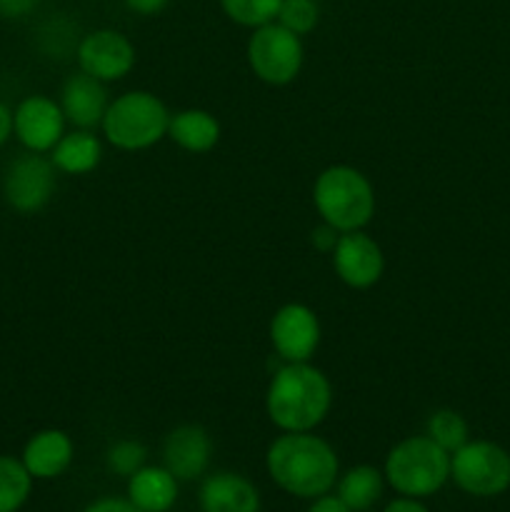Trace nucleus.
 I'll return each mask as SVG.
<instances>
[{
  "mask_svg": "<svg viewBox=\"0 0 510 512\" xmlns=\"http://www.w3.org/2000/svg\"><path fill=\"white\" fill-rule=\"evenodd\" d=\"M265 470L283 493L300 500H315L335 488L340 460L333 445L313 430L283 433L268 445Z\"/></svg>",
  "mask_w": 510,
  "mask_h": 512,
  "instance_id": "f257e3e1",
  "label": "nucleus"
},
{
  "mask_svg": "<svg viewBox=\"0 0 510 512\" xmlns=\"http://www.w3.org/2000/svg\"><path fill=\"white\" fill-rule=\"evenodd\" d=\"M333 408V385L328 375L308 363H285L270 378L265 413L283 433H310Z\"/></svg>",
  "mask_w": 510,
  "mask_h": 512,
  "instance_id": "f03ea898",
  "label": "nucleus"
},
{
  "mask_svg": "<svg viewBox=\"0 0 510 512\" xmlns=\"http://www.w3.org/2000/svg\"><path fill=\"white\" fill-rule=\"evenodd\" d=\"M313 205L338 233L363 230L375 215L373 183L353 165H330L315 178Z\"/></svg>",
  "mask_w": 510,
  "mask_h": 512,
  "instance_id": "7ed1b4c3",
  "label": "nucleus"
},
{
  "mask_svg": "<svg viewBox=\"0 0 510 512\" xmlns=\"http://www.w3.org/2000/svg\"><path fill=\"white\" fill-rule=\"evenodd\" d=\"M383 475L398 495L425 500L440 493L450 480V453L428 435H413L390 448Z\"/></svg>",
  "mask_w": 510,
  "mask_h": 512,
  "instance_id": "20e7f679",
  "label": "nucleus"
},
{
  "mask_svg": "<svg viewBox=\"0 0 510 512\" xmlns=\"http://www.w3.org/2000/svg\"><path fill=\"white\" fill-rule=\"evenodd\" d=\"M170 113L150 90H128L108 105L103 115L105 140L118 150H148L168 138Z\"/></svg>",
  "mask_w": 510,
  "mask_h": 512,
  "instance_id": "39448f33",
  "label": "nucleus"
},
{
  "mask_svg": "<svg viewBox=\"0 0 510 512\" xmlns=\"http://www.w3.org/2000/svg\"><path fill=\"white\" fill-rule=\"evenodd\" d=\"M450 480L473 498H498L510 488V453L493 440H468L450 455Z\"/></svg>",
  "mask_w": 510,
  "mask_h": 512,
  "instance_id": "423d86ee",
  "label": "nucleus"
},
{
  "mask_svg": "<svg viewBox=\"0 0 510 512\" xmlns=\"http://www.w3.org/2000/svg\"><path fill=\"white\" fill-rule=\"evenodd\" d=\"M245 58H248L255 78L280 88V85L293 83L300 75L305 48L300 35H295L293 30L283 28L278 20H273V23L260 25V28L253 30L248 48H245Z\"/></svg>",
  "mask_w": 510,
  "mask_h": 512,
  "instance_id": "0eeeda50",
  "label": "nucleus"
},
{
  "mask_svg": "<svg viewBox=\"0 0 510 512\" xmlns=\"http://www.w3.org/2000/svg\"><path fill=\"white\" fill-rule=\"evenodd\" d=\"M55 165L40 153L20 155L3 178V195L13 210L23 215L40 213L55 193Z\"/></svg>",
  "mask_w": 510,
  "mask_h": 512,
  "instance_id": "6e6552de",
  "label": "nucleus"
},
{
  "mask_svg": "<svg viewBox=\"0 0 510 512\" xmlns=\"http://www.w3.org/2000/svg\"><path fill=\"white\" fill-rule=\"evenodd\" d=\"M270 345L285 363H308L320 345V320L303 303H285L270 320Z\"/></svg>",
  "mask_w": 510,
  "mask_h": 512,
  "instance_id": "1a4fd4ad",
  "label": "nucleus"
},
{
  "mask_svg": "<svg viewBox=\"0 0 510 512\" xmlns=\"http://www.w3.org/2000/svg\"><path fill=\"white\" fill-rule=\"evenodd\" d=\"M78 68L103 83L123 80L135 68V45L118 30H93L75 50Z\"/></svg>",
  "mask_w": 510,
  "mask_h": 512,
  "instance_id": "9d476101",
  "label": "nucleus"
},
{
  "mask_svg": "<svg viewBox=\"0 0 510 512\" xmlns=\"http://www.w3.org/2000/svg\"><path fill=\"white\" fill-rule=\"evenodd\" d=\"M330 258H333L335 275L353 290H368L383 278V248L363 230L340 233Z\"/></svg>",
  "mask_w": 510,
  "mask_h": 512,
  "instance_id": "9b49d317",
  "label": "nucleus"
},
{
  "mask_svg": "<svg viewBox=\"0 0 510 512\" xmlns=\"http://www.w3.org/2000/svg\"><path fill=\"white\" fill-rule=\"evenodd\" d=\"M65 113L48 95H28L13 110V135L30 153H50L65 135Z\"/></svg>",
  "mask_w": 510,
  "mask_h": 512,
  "instance_id": "f8f14e48",
  "label": "nucleus"
},
{
  "mask_svg": "<svg viewBox=\"0 0 510 512\" xmlns=\"http://www.w3.org/2000/svg\"><path fill=\"white\" fill-rule=\"evenodd\" d=\"M210 458H213V440L203 425L183 423L165 435L163 465L178 478V483H193L203 478Z\"/></svg>",
  "mask_w": 510,
  "mask_h": 512,
  "instance_id": "ddd939ff",
  "label": "nucleus"
},
{
  "mask_svg": "<svg viewBox=\"0 0 510 512\" xmlns=\"http://www.w3.org/2000/svg\"><path fill=\"white\" fill-rule=\"evenodd\" d=\"M60 108H63L65 120L73 128L93 130L95 125L103 123V115L108 110V90H105L103 80L93 78L88 73L70 75L60 90Z\"/></svg>",
  "mask_w": 510,
  "mask_h": 512,
  "instance_id": "4468645a",
  "label": "nucleus"
},
{
  "mask_svg": "<svg viewBox=\"0 0 510 512\" xmlns=\"http://www.w3.org/2000/svg\"><path fill=\"white\" fill-rule=\"evenodd\" d=\"M73 458V438L58 428H45L30 435V440L23 448V455H20V460L28 468V473L33 475V480L60 478L73 465Z\"/></svg>",
  "mask_w": 510,
  "mask_h": 512,
  "instance_id": "2eb2a0df",
  "label": "nucleus"
},
{
  "mask_svg": "<svg viewBox=\"0 0 510 512\" xmlns=\"http://www.w3.org/2000/svg\"><path fill=\"white\" fill-rule=\"evenodd\" d=\"M198 503L203 512H260V493L245 475L220 470L203 478Z\"/></svg>",
  "mask_w": 510,
  "mask_h": 512,
  "instance_id": "dca6fc26",
  "label": "nucleus"
},
{
  "mask_svg": "<svg viewBox=\"0 0 510 512\" xmlns=\"http://www.w3.org/2000/svg\"><path fill=\"white\" fill-rule=\"evenodd\" d=\"M178 478L165 465H143L128 478L125 498L143 512H168L178 500Z\"/></svg>",
  "mask_w": 510,
  "mask_h": 512,
  "instance_id": "f3484780",
  "label": "nucleus"
},
{
  "mask_svg": "<svg viewBox=\"0 0 510 512\" xmlns=\"http://www.w3.org/2000/svg\"><path fill=\"white\" fill-rule=\"evenodd\" d=\"M103 160V143L93 130H70L50 150V163L58 173L65 175H88Z\"/></svg>",
  "mask_w": 510,
  "mask_h": 512,
  "instance_id": "a211bd4d",
  "label": "nucleus"
},
{
  "mask_svg": "<svg viewBox=\"0 0 510 512\" xmlns=\"http://www.w3.org/2000/svg\"><path fill=\"white\" fill-rule=\"evenodd\" d=\"M168 138L178 148L188 150L193 155L208 153V150H213L218 145L220 123L213 113H208L203 108L180 110V113L170 115Z\"/></svg>",
  "mask_w": 510,
  "mask_h": 512,
  "instance_id": "6ab92c4d",
  "label": "nucleus"
},
{
  "mask_svg": "<svg viewBox=\"0 0 510 512\" xmlns=\"http://www.w3.org/2000/svg\"><path fill=\"white\" fill-rule=\"evenodd\" d=\"M385 475L383 470H378L375 465H353V468L345 470L343 475H338V483H335V495L343 500L353 512H368L383 498L385 490Z\"/></svg>",
  "mask_w": 510,
  "mask_h": 512,
  "instance_id": "aec40b11",
  "label": "nucleus"
},
{
  "mask_svg": "<svg viewBox=\"0 0 510 512\" xmlns=\"http://www.w3.org/2000/svg\"><path fill=\"white\" fill-rule=\"evenodd\" d=\"M33 493V475L23 460L0 455V512H18Z\"/></svg>",
  "mask_w": 510,
  "mask_h": 512,
  "instance_id": "412c9836",
  "label": "nucleus"
},
{
  "mask_svg": "<svg viewBox=\"0 0 510 512\" xmlns=\"http://www.w3.org/2000/svg\"><path fill=\"white\" fill-rule=\"evenodd\" d=\"M425 435L453 455L455 450L463 448L470 440V428L458 410L440 408L435 410L428 418V423H425Z\"/></svg>",
  "mask_w": 510,
  "mask_h": 512,
  "instance_id": "4be33fe9",
  "label": "nucleus"
},
{
  "mask_svg": "<svg viewBox=\"0 0 510 512\" xmlns=\"http://www.w3.org/2000/svg\"><path fill=\"white\" fill-rule=\"evenodd\" d=\"M280 3L283 0H220V8L233 23L255 30L278 20Z\"/></svg>",
  "mask_w": 510,
  "mask_h": 512,
  "instance_id": "5701e85b",
  "label": "nucleus"
},
{
  "mask_svg": "<svg viewBox=\"0 0 510 512\" xmlns=\"http://www.w3.org/2000/svg\"><path fill=\"white\" fill-rule=\"evenodd\" d=\"M105 465H108V470L113 475L128 480L130 475L138 473L143 465H148V450H145V445L140 443V440H118V443L110 445L108 453H105Z\"/></svg>",
  "mask_w": 510,
  "mask_h": 512,
  "instance_id": "b1692460",
  "label": "nucleus"
},
{
  "mask_svg": "<svg viewBox=\"0 0 510 512\" xmlns=\"http://www.w3.org/2000/svg\"><path fill=\"white\" fill-rule=\"evenodd\" d=\"M278 23L295 35H308L318 25L315 0H283L278 10Z\"/></svg>",
  "mask_w": 510,
  "mask_h": 512,
  "instance_id": "393cba45",
  "label": "nucleus"
},
{
  "mask_svg": "<svg viewBox=\"0 0 510 512\" xmlns=\"http://www.w3.org/2000/svg\"><path fill=\"white\" fill-rule=\"evenodd\" d=\"M80 512H143L135 508L128 498H98L85 505Z\"/></svg>",
  "mask_w": 510,
  "mask_h": 512,
  "instance_id": "a878e982",
  "label": "nucleus"
},
{
  "mask_svg": "<svg viewBox=\"0 0 510 512\" xmlns=\"http://www.w3.org/2000/svg\"><path fill=\"white\" fill-rule=\"evenodd\" d=\"M40 0H0V18L18 20L33 13Z\"/></svg>",
  "mask_w": 510,
  "mask_h": 512,
  "instance_id": "bb28decb",
  "label": "nucleus"
},
{
  "mask_svg": "<svg viewBox=\"0 0 510 512\" xmlns=\"http://www.w3.org/2000/svg\"><path fill=\"white\" fill-rule=\"evenodd\" d=\"M338 238L340 233L335 228H330L328 223H323L320 228H315L313 233H310V240H313V245L320 250V253H333Z\"/></svg>",
  "mask_w": 510,
  "mask_h": 512,
  "instance_id": "cd10ccee",
  "label": "nucleus"
},
{
  "mask_svg": "<svg viewBox=\"0 0 510 512\" xmlns=\"http://www.w3.org/2000/svg\"><path fill=\"white\" fill-rule=\"evenodd\" d=\"M305 512H353V510H350L335 493H325L320 495V498L310 500L308 510Z\"/></svg>",
  "mask_w": 510,
  "mask_h": 512,
  "instance_id": "c85d7f7f",
  "label": "nucleus"
},
{
  "mask_svg": "<svg viewBox=\"0 0 510 512\" xmlns=\"http://www.w3.org/2000/svg\"><path fill=\"white\" fill-rule=\"evenodd\" d=\"M383 512H430V508L420 498L398 495V498H393L388 505H385Z\"/></svg>",
  "mask_w": 510,
  "mask_h": 512,
  "instance_id": "c756f323",
  "label": "nucleus"
},
{
  "mask_svg": "<svg viewBox=\"0 0 510 512\" xmlns=\"http://www.w3.org/2000/svg\"><path fill=\"white\" fill-rule=\"evenodd\" d=\"M168 3L170 0H125V5L138 15H158Z\"/></svg>",
  "mask_w": 510,
  "mask_h": 512,
  "instance_id": "7c9ffc66",
  "label": "nucleus"
},
{
  "mask_svg": "<svg viewBox=\"0 0 510 512\" xmlns=\"http://www.w3.org/2000/svg\"><path fill=\"white\" fill-rule=\"evenodd\" d=\"M13 135V110L5 103H0V148L10 140Z\"/></svg>",
  "mask_w": 510,
  "mask_h": 512,
  "instance_id": "2f4dec72",
  "label": "nucleus"
}]
</instances>
